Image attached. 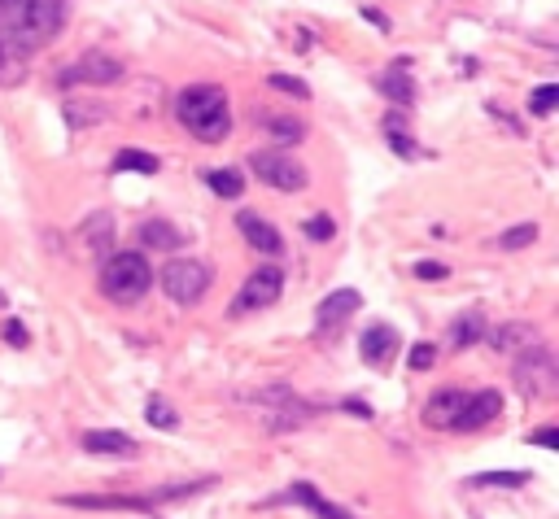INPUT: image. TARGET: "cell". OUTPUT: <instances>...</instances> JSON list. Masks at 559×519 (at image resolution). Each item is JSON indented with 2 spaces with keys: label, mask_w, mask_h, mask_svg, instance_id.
Returning <instances> with one entry per match:
<instances>
[{
  "label": "cell",
  "mask_w": 559,
  "mask_h": 519,
  "mask_svg": "<svg viewBox=\"0 0 559 519\" xmlns=\"http://www.w3.org/2000/svg\"><path fill=\"white\" fill-rule=\"evenodd\" d=\"M498 410H503V393H498V389L468 393V406H463L455 432H477V428H485L490 419H498Z\"/></svg>",
  "instance_id": "13"
},
{
  "label": "cell",
  "mask_w": 559,
  "mask_h": 519,
  "mask_svg": "<svg viewBox=\"0 0 559 519\" xmlns=\"http://www.w3.org/2000/svg\"><path fill=\"white\" fill-rule=\"evenodd\" d=\"M472 485L477 489H520V485H529V472H481V476H472Z\"/></svg>",
  "instance_id": "26"
},
{
  "label": "cell",
  "mask_w": 559,
  "mask_h": 519,
  "mask_svg": "<svg viewBox=\"0 0 559 519\" xmlns=\"http://www.w3.org/2000/svg\"><path fill=\"white\" fill-rule=\"evenodd\" d=\"M538 240V223H516V227H507L503 236H498V245H503L507 253H516V249H525Z\"/></svg>",
  "instance_id": "27"
},
{
  "label": "cell",
  "mask_w": 559,
  "mask_h": 519,
  "mask_svg": "<svg viewBox=\"0 0 559 519\" xmlns=\"http://www.w3.org/2000/svg\"><path fill=\"white\" fill-rule=\"evenodd\" d=\"M145 415H149V424H153V428H162V432H171L175 424H180L175 406H171V402H162V397H153V402L145 406Z\"/></svg>",
  "instance_id": "29"
},
{
  "label": "cell",
  "mask_w": 559,
  "mask_h": 519,
  "mask_svg": "<svg viewBox=\"0 0 559 519\" xmlns=\"http://www.w3.org/2000/svg\"><path fill=\"white\" fill-rule=\"evenodd\" d=\"M236 227H241V236H245V245H254L258 253H267V258H276V253H284V240L280 232L271 227L263 214H254V210H241L236 214Z\"/></svg>",
  "instance_id": "12"
},
{
  "label": "cell",
  "mask_w": 559,
  "mask_h": 519,
  "mask_svg": "<svg viewBox=\"0 0 559 519\" xmlns=\"http://www.w3.org/2000/svg\"><path fill=\"white\" fill-rule=\"evenodd\" d=\"M267 83H271L276 92H284V96H297V101H306V96H311V88H306V83L297 79V75H280V70H276V75H271Z\"/></svg>",
  "instance_id": "32"
},
{
  "label": "cell",
  "mask_w": 559,
  "mask_h": 519,
  "mask_svg": "<svg viewBox=\"0 0 559 519\" xmlns=\"http://www.w3.org/2000/svg\"><path fill=\"white\" fill-rule=\"evenodd\" d=\"M341 410H354L359 419H372V406H367V402H341Z\"/></svg>",
  "instance_id": "38"
},
{
  "label": "cell",
  "mask_w": 559,
  "mask_h": 519,
  "mask_svg": "<svg viewBox=\"0 0 559 519\" xmlns=\"http://www.w3.org/2000/svg\"><path fill=\"white\" fill-rule=\"evenodd\" d=\"M533 445H542V450H559V428H551V424L538 428L533 432Z\"/></svg>",
  "instance_id": "37"
},
{
  "label": "cell",
  "mask_w": 559,
  "mask_h": 519,
  "mask_svg": "<svg viewBox=\"0 0 559 519\" xmlns=\"http://www.w3.org/2000/svg\"><path fill=\"white\" fill-rule=\"evenodd\" d=\"M280 293H284V271L280 267H258L241 284V293H236L232 315H245V310H267L271 301H280Z\"/></svg>",
  "instance_id": "8"
},
{
  "label": "cell",
  "mask_w": 559,
  "mask_h": 519,
  "mask_svg": "<svg viewBox=\"0 0 559 519\" xmlns=\"http://www.w3.org/2000/svg\"><path fill=\"white\" fill-rule=\"evenodd\" d=\"M363 18H372V27H380V31H389V18H385V14H376V9H363Z\"/></svg>",
  "instance_id": "39"
},
{
  "label": "cell",
  "mask_w": 559,
  "mask_h": 519,
  "mask_svg": "<svg viewBox=\"0 0 559 519\" xmlns=\"http://www.w3.org/2000/svg\"><path fill=\"white\" fill-rule=\"evenodd\" d=\"M5 306H9V301H5V293H0V310H5Z\"/></svg>",
  "instance_id": "40"
},
{
  "label": "cell",
  "mask_w": 559,
  "mask_h": 519,
  "mask_svg": "<svg viewBox=\"0 0 559 519\" xmlns=\"http://www.w3.org/2000/svg\"><path fill=\"white\" fill-rule=\"evenodd\" d=\"M0 336H5V345L22 349V345H27V323H18V319H5V328H0Z\"/></svg>",
  "instance_id": "34"
},
{
  "label": "cell",
  "mask_w": 559,
  "mask_h": 519,
  "mask_svg": "<svg viewBox=\"0 0 559 519\" xmlns=\"http://www.w3.org/2000/svg\"><path fill=\"white\" fill-rule=\"evenodd\" d=\"M79 232H83V245L97 253V258H105V249L114 245V219H110V214H92Z\"/></svg>",
  "instance_id": "21"
},
{
  "label": "cell",
  "mask_w": 559,
  "mask_h": 519,
  "mask_svg": "<svg viewBox=\"0 0 559 519\" xmlns=\"http://www.w3.org/2000/svg\"><path fill=\"white\" fill-rule=\"evenodd\" d=\"M249 171L276 192H302L306 188V166L293 162L289 153H254V158H249Z\"/></svg>",
  "instance_id": "7"
},
{
  "label": "cell",
  "mask_w": 559,
  "mask_h": 519,
  "mask_svg": "<svg viewBox=\"0 0 559 519\" xmlns=\"http://www.w3.org/2000/svg\"><path fill=\"white\" fill-rule=\"evenodd\" d=\"M359 354L367 367H389L398 358V332L385 328V323H372L363 336H359Z\"/></svg>",
  "instance_id": "11"
},
{
  "label": "cell",
  "mask_w": 559,
  "mask_h": 519,
  "mask_svg": "<svg viewBox=\"0 0 559 519\" xmlns=\"http://www.w3.org/2000/svg\"><path fill=\"white\" fill-rule=\"evenodd\" d=\"M140 245H145V249H180L184 245V232L175 223L153 219V223L140 227Z\"/></svg>",
  "instance_id": "22"
},
{
  "label": "cell",
  "mask_w": 559,
  "mask_h": 519,
  "mask_svg": "<svg viewBox=\"0 0 559 519\" xmlns=\"http://www.w3.org/2000/svg\"><path fill=\"white\" fill-rule=\"evenodd\" d=\"M153 288V267L140 249H123L114 258H101V293L118 306H136Z\"/></svg>",
  "instance_id": "3"
},
{
  "label": "cell",
  "mask_w": 559,
  "mask_h": 519,
  "mask_svg": "<svg viewBox=\"0 0 559 519\" xmlns=\"http://www.w3.org/2000/svg\"><path fill=\"white\" fill-rule=\"evenodd\" d=\"M385 140H389V149H394L398 158H420V144L407 140L402 131H385Z\"/></svg>",
  "instance_id": "33"
},
{
  "label": "cell",
  "mask_w": 559,
  "mask_h": 519,
  "mask_svg": "<svg viewBox=\"0 0 559 519\" xmlns=\"http://www.w3.org/2000/svg\"><path fill=\"white\" fill-rule=\"evenodd\" d=\"M210 288V267L197 258H171L162 267V293L175 301V306H193L201 293Z\"/></svg>",
  "instance_id": "5"
},
{
  "label": "cell",
  "mask_w": 559,
  "mask_h": 519,
  "mask_svg": "<svg viewBox=\"0 0 559 519\" xmlns=\"http://www.w3.org/2000/svg\"><path fill=\"white\" fill-rule=\"evenodd\" d=\"M79 445L88 454H110V458H136L140 454V445L127 437V432H114V428H92V432H83Z\"/></svg>",
  "instance_id": "14"
},
{
  "label": "cell",
  "mask_w": 559,
  "mask_h": 519,
  "mask_svg": "<svg viewBox=\"0 0 559 519\" xmlns=\"http://www.w3.org/2000/svg\"><path fill=\"white\" fill-rule=\"evenodd\" d=\"M485 341H490L494 349L516 354V349H533V345H538V328H533V323H503V328L485 332Z\"/></svg>",
  "instance_id": "17"
},
{
  "label": "cell",
  "mask_w": 559,
  "mask_h": 519,
  "mask_svg": "<svg viewBox=\"0 0 559 519\" xmlns=\"http://www.w3.org/2000/svg\"><path fill=\"white\" fill-rule=\"evenodd\" d=\"M511 380H516V389L533 397V402H542V397H551L559 389V371H555V358L546 354V349H520L516 358V371H511Z\"/></svg>",
  "instance_id": "4"
},
{
  "label": "cell",
  "mask_w": 559,
  "mask_h": 519,
  "mask_svg": "<svg viewBox=\"0 0 559 519\" xmlns=\"http://www.w3.org/2000/svg\"><path fill=\"white\" fill-rule=\"evenodd\" d=\"M415 275H420V280H446V267L442 262H415Z\"/></svg>",
  "instance_id": "36"
},
{
  "label": "cell",
  "mask_w": 559,
  "mask_h": 519,
  "mask_svg": "<svg viewBox=\"0 0 559 519\" xmlns=\"http://www.w3.org/2000/svg\"><path fill=\"white\" fill-rule=\"evenodd\" d=\"M463 406H468V393L455 389V384H446V389H437L433 397H428V406H424V424H428V428H437V432H455L459 415H463Z\"/></svg>",
  "instance_id": "10"
},
{
  "label": "cell",
  "mask_w": 559,
  "mask_h": 519,
  "mask_svg": "<svg viewBox=\"0 0 559 519\" xmlns=\"http://www.w3.org/2000/svg\"><path fill=\"white\" fill-rule=\"evenodd\" d=\"M101 118H105L101 101H75V96L66 101V123L70 127H92V123H101Z\"/></svg>",
  "instance_id": "23"
},
{
  "label": "cell",
  "mask_w": 559,
  "mask_h": 519,
  "mask_svg": "<svg viewBox=\"0 0 559 519\" xmlns=\"http://www.w3.org/2000/svg\"><path fill=\"white\" fill-rule=\"evenodd\" d=\"M302 232H306V240H319V245H328V240L337 236V223H332L328 214H315V219H306Z\"/></svg>",
  "instance_id": "31"
},
{
  "label": "cell",
  "mask_w": 559,
  "mask_h": 519,
  "mask_svg": "<svg viewBox=\"0 0 559 519\" xmlns=\"http://www.w3.org/2000/svg\"><path fill=\"white\" fill-rule=\"evenodd\" d=\"M559 105V88L555 83H542V88H533V96H529V110L538 114V118H546Z\"/></svg>",
  "instance_id": "30"
},
{
  "label": "cell",
  "mask_w": 559,
  "mask_h": 519,
  "mask_svg": "<svg viewBox=\"0 0 559 519\" xmlns=\"http://www.w3.org/2000/svg\"><path fill=\"white\" fill-rule=\"evenodd\" d=\"M114 171H140V175H153L158 171V158L153 153H145V149H123L114 158Z\"/></svg>",
  "instance_id": "25"
},
{
  "label": "cell",
  "mask_w": 559,
  "mask_h": 519,
  "mask_svg": "<svg viewBox=\"0 0 559 519\" xmlns=\"http://www.w3.org/2000/svg\"><path fill=\"white\" fill-rule=\"evenodd\" d=\"M123 79V62H118L114 53H101V48H92V53H83L75 66H66L62 75H57V83L62 88H105V83H118Z\"/></svg>",
  "instance_id": "6"
},
{
  "label": "cell",
  "mask_w": 559,
  "mask_h": 519,
  "mask_svg": "<svg viewBox=\"0 0 559 519\" xmlns=\"http://www.w3.org/2000/svg\"><path fill=\"white\" fill-rule=\"evenodd\" d=\"M376 88L389 96V101L394 105H411L415 101V83H411V75H407V57H402V62H394L385 70V75L376 79Z\"/></svg>",
  "instance_id": "18"
},
{
  "label": "cell",
  "mask_w": 559,
  "mask_h": 519,
  "mask_svg": "<svg viewBox=\"0 0 559 519\" xmlns=\"http://www.w3.org/2000/svg\"><path fill=\"white\" fill-rule=\"evenodd\" d=\"M27 75H31V53L0 40V88H18Z\"/></svg>",
  "instance_id": "19"
},
{
  "label": "cell",
  "mask_w": 559,
  "mask_h": 519,
  "mask_svg": "<svg viewBox=\"0 0 559 519\" xmlns=\"http://www.w3.org/2000/svg\"><path fill=\"white\" fill-rule=\"evenodd\" d=\"M359 293L354 288H337V293H328L324 301H319V310H315V332L319 336H337L341 328L350 323V315L359 310Z\"/></svg>",
  "instance_id": "9"
},
{
  "label": "cell",
  "mask_w": 559,
  "mask_h": 519,
  "mask_svg": "<svg viewBox=\"0 0 559 519\" xmlns=\"http://www.w3.org/2000/svg\"><path fill=\"white\" fill-rule=\"evenodd\" d=\"M407 362H411V371H428V367L437 362V349H433V345H415Z\"/></svg>",
  "instance_id": "35"
},
{
  "label": "cell",
  "mask_w": 559,
  "mask_h": 519,
  "mask_svg": "<svg viewBox=\"0 0 559 519\" xmlns=\"http://www.w3.org/2000/svg\"><path fill=\"white\" fill-rule=\"evenodd\" d=\"M485 315L481 310H468V315H459L455 323H450V345L455 349H468V345H477V341H485Z\"/></svg>",
  "instance_id": "20"
},
{
  "label": "cell",
  "mask_w": 559,
  "mask_h": 519,
  "mask_svg": "<svg viewBox=\"0 0 559 519\" xmlns=\"http://www.w3.org/2000/svg\"><path fill=\"white\" fill-rule=\"evenodd\" d=\"M267 131H271V140H276V144H297L306 136L297 118H267Z\"/></svg>",
  "instance_id": "28"
},
{
  "label": "cell",
  "mask_w": 559,
  "mask_h": 519,
  "mask_svg": "<svg viewBox=\"0 0 559 519\" xmlns=\"http://www.w3.org/2000/svg\"><path fill=\"white\" fill-rule=\"evenodd\" d=\"M75 511H149V498H123V493H75V498H57Z\"/></svg>",
  "instance_id": "15"
},
{
  "label": "cell",
  "mask_w": 559,
  "mask_h": 519,
  "mask_svg": "<svg viewBox=\"0 0 559 519\" xmlns=\"http://www.w3.org/2000/svg\"><path fill=\"white\" fill-rule=\"evenodd\" d=\"M201 179H206V184L219 192V197H228V201H236L245 192V175L241 171H206Z\"/></svg>",
  "instance_id": "24"
},
{
  "label": "cell",
  "mask_w": 559,
  "mask_h": 519,
  "mask_svg": "<svg viewBox=\"0 0 559 519\" xmlns=\"http://www.w3.org/2000/svg\"><path fill=\"white\" fill-rule=\"evenodd\" d=\"M175 118H180L188 136L201 144H223L232 136L228 92H223L219 83H193V88L175 92Z\"/></svg>",
  "instance_id": "2"
},
{
  "label": "cell",
  "mask_w": 559,
  "mask_h": 519,
  "mask_svg": "<svg viewBox=\"0 0 559 519\" xmlns=\"http://www.w3.org/2000/svg\"><path fill=\"white\" fill-rule=\"evenodd\" d=\"M66 9L70 0H0V40L35 57V48L62 35Z\"/></svg>",
  "instance_id": "1"
},
{
  "label": "cell",
  "mask_w": 559,
  "mask_h": 519,
  "mask_svg": "<svg viewBox=\"0 0 559 519\" xmlns=\"http://www.w3.org/2000/svg\"><path fill=\"white\" fill-rule=\"evenodd\" d=\"M289 498H293V502H302V506H306V511H315L319 519H359V515H350V511H346V506H337V502H328V498H324V493H319L315 485H306V480H297V485L289 489Z\"/></svg>",
  "instance_id": "16"
}]
</instances>
